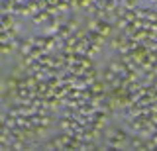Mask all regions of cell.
<instances>
[{"mask_svg":"<svg viewBox=\"0 0 157 151\" xmlns=\"http://www.w3.org/2000/svg\"><path fill=\"white\" fill-rule=\"evenodd\" d=\"M14 24H16V22H14L10 16H4V18H2V26H4V28H14Z\"/></svg>","mask_w":157,"mask_h":151,"instance_id":"obj_1","label":"cell"},{"mask_svg":"<svg viewBox=\"0 0 157 151\" xmlns=\"http://www.w3.org/2000/svg\"><path fill=\"white\" fill-rule=\"evenodd\" d=\"M126 6L128 8H136V0H126Z\"/></svg>","mask_w":157,"mask_h":151,"instance_id":"obj_2","label":"cell"},{"mask_svg":"<svg viewBox=\"0 0 157 151\" xmlns=\"http://www.w3.org/2000/svg\"><path fill=\"white\" fill-rule=\"evenodd\" d=\"M10 49H12V47H10L8 43H4V45H2V53H10Z\"/></svg>","mask_w":157,"mask_h":151,"instance_id":"obj_3","label":"cell"}]
</instances>
